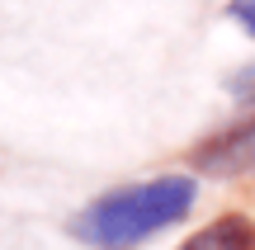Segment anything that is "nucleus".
<instances>
[{
  "mask_svg": "<svg viewBox=\"0 0 255 250\" xmlns=\"http://www.w3.org/2000/svg\"><path fill=\"white\" fill-rule=\"evenodd\" d=\"M199 203V184L189 175H161L142 184H123L114 194H100L85 203L71 222V236L90 250H132L165 227L184 222L189 208Z\"/></svg>",
  "mask_w": 255,
  "mask_h": 250,
  "instance_id": "f257e3e1",
  "label": "nucleus"
},
{
  "mask_svg": "<svg viewBox=\"0 0 255 250\" xmlns=\"http://www.w3.org/2000/svg\"><path fill=\"white\" fill-rule=\"evenodd\" d=\"M194 166L203 175H218V179H237L255 170V113H246L241 123L213 132L199 151H194Z\"/></svg>",
  "mask_w": 255,
  "mask_h": 250,
  "instance_id": "f03ea898",
  "label": "nucleus"
},
{
  "mask_svg": "<svg viewBox=\"0 0 255 250\" xmlns=\"http://www.w3.org/2000/svg\"><path fill=\"white\" fill-rule=\"evenodd\" d=\"M180 250H255V222L241 213H227L218 222L199 227L189 241H180Z\"/></svg>",
  "mask_w": 255,
  "mask_h": 250,
  "instance_id": "7ed1b4c3",
  "label": "nucleus"
},
{
  "mask_svg": "<svg viewBox=\"0 0 255 250\" xmlns=\"http://www.w3.org/2000/svg\"><path fill=\"white\" fill-rule=\"evenodd\" d=\"M227 94H232L237 104H255V62H251V66H241V71L227 81Z\"/></svg>",
  "mask_w": 255,
  "mask_h": 250,
  "instance_id": "20e7f679",
  "label": "nucleus"
},
{
  "mask_svg": "<svg viewBox=\"0 0 255 250\" xmlns=\"http://www.w3.org/2000/svg\"><path fill=\"white\" fill-rule=\"evenodd\" d=\"M227 14L237 19V24L246 28L251 38H255V0H227Z\"/></svg>",
  "mask_w": 255,
  "mask_h": 250,
  "instance_id": "39448f33",
  "label": "nucleus"
}]
</instances>
